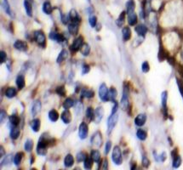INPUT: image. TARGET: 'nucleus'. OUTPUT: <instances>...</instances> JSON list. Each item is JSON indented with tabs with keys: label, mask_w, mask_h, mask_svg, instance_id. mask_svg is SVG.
Returning a JSON list of instances; mask_svg holds the SVG:
<instances>
[{
	"label": "nucleus",
	"mask_w": 183,
	"mask_h": 170,
	"mask_svg": "<svg viewBox=\"0 0 183 170\" xmlns=\"http://www.w3.org/2000/svg\"><path fill=\"white\" fill-rule=\"evenodd\" d=\"M24 8L26 10V15L28 16H32V2L29 0H24Z\"/></svg>",
	"instance_id": "obj_24"
},
{
	"label": "nucleus",
	"mask_w": 183,
	"mask_h": 170,
	"mask_svg": "<svg viewBox=\"0 0 183 170\" xmlns=\"http://www.w3.org/2000/svg\"><path fill=\"white\" fill-rule=\"evenodd\" d=\"M142 165L145 168H148L149 165H150V161H149V159L146 156L142 157Z\"/></svg>",
	"instance_id": "obj_54"
},
{
	"label": "nucleus",
	"mask_w": 183,
	"mask_h": 170,
	"mask_svg": "<svg viewBox=\"0 0 183 170\" xmlns=\"http://www.w3.org/2000/svg\"><path fill=\"white\" fill-rule=\"evenodd\" d=\"M90 71V67L88 64H84L82 67V74L85 75V74L89 73Z\"/></svg>",
	"instance_id": "obj_53"
},
{
	"label": "nucleus",
	"mask_w": 183,
	"mask_h": 170,
	"mask_svg": "<svg viewBox=\"0 0 183 170\" xmlns=\"http://www.w3.org/2000/svg\"><path fill=\"white\" fill-rule=\"evenodd\" d=\"M40 125H41V122H40V120L39 118L33 119L32 122H31V127H32V129L34 132L39 131Z\"/></svg>",
	"instance_id": "obj_33"
},
{
	"label": "nucleus",
	"mask_w": 183,
	"mask_h": 170,
	"mask_svg": "<svg viewBox=\"0 0 183 170\" xmlns=\"http://www.w3.org/2000/svg\"><path fill=\"white\" fill-rule=\"evenodd\" d=\"M99 97L102 101H109V90L106 84H101L99 88Z\"/></svg>",
	"instance_id": "obj_5"
},
{
	"label": "nucleus",
	"mask_w": 183,
	"mask_h": 170,
	"mask_svg": "<svg viewBox=\"0 0 183 170\" xmlns=\"http://www.w3.org/2000/svg\"><path fill=\"white\" fill-rule=\"evenodd\" d=\"M112 160L116 165H121L123 163V156L121 149L119 145L114 146L113 150V154H112Z\"/></svg>",
	"instance_id": "obj_2"
},
{
	"label": "nucleus",
	"mask_w": 183,
	"mask_h": 170,
	"mask_svg": "<svg viewBox=\"0 0 183 170\" xmlns=\"http://www.w3.org/2000/svg\"><path fill=\"white\" fill-rule=\"evenodd\" d=\"M88 1H89V2H90V1H91V0H88Z\"/></svg>",
	"instance_id": "obj_63"
},
{
	"label": "nucleus",
	"mask_w": 183,
	"mask_h": 170,
	"mask_svg": "<svg viewBox=\"0 0 183 170\" xmlns=\"http://www.w3.org/2000/svg\"><path fill=\"white\" fill-rule=\"evenodd\" d=\"M29 1H31V2H32V0H29Z\"/></svg>",
	"instance_id": "obj_64"
},
{
	"label": "nucleus",
	"mask_w": 183,
	"mask_h": 170,
	"mask_svg": "<svg viewBox=\"0 0 183 170\" xmlns=\"http://www.w3.org/2000/svg\"><path fill=\"white\" fill-rule=\"evenodd\" d=\"M153 156H154V159L156 162L157 163H159V162H162V163H164V161L166 160V158H167V155L165 152H162L160 155H157V152L156 151H153Z\"/></svg>",
	"instance_id": "obj_31"
},
{
	"label": "nucleus",
	"mask_w": 183,
	"mask_h": 170,
	"mask_svg": "<svg viewBox=\"0 0 183 170\" xmlns=\"http://www.w3.org/2000/svg\"><path fill=\"white\" fill-rule=\"evenodd\" d=\"M49 39L51 40H55L57 43H64L66 41V38L63 34H60L55 32H51L49 33Z\"/></svg>",
	"instance_id": "obj_12"
},
{
	"label": "nucleus",
	"mask_w": 183,
	"mask_h": 170,
	"mask_svg": "<svg viewBox=\"0 0 183 170\" xmlns=\"http://www.w3.org/2000/svg\"><path fill=\"white\" fill-rule=\"evenodd\" d=\"M43 11L44 13L46 15H51L53 12V7H52L51 3H49V1H45L44 4H43Z\"/></svg>",
	"instance_id": "obj_22"
},
{
	"label": "nucleus",
	"mask_w": 183,
	"mask_h": 170,
	"mask_svg": "<svg viewBox=\"0 0 183 170\" xmlns=\"http://www.w3.org/2000/svg\"><path fill=\"white\" fill-rule=\"evenodd\" d=\"M125 16H126V12L125 11H123L122 13L119 15V18H118L117 21H116V23H117V25H118L119 27H121V26H123V24H124V21H125Z\"/></svg>",
	"instance_id": "obj_40"
},
{
	"label": "nucleus",
	"mask_w": 183,
	"mask_h": 170,
	"mask_svg": "<svg viewBox=\"0 0 183 170\" xmlns=\"http://www.w3.org/2000/svg\"><path fill=\"white\" fill-rule=\"evenodd\" d=\"M16 85H17V88L19 89L20 90H22L23 88L25 87V77H23L22 75H19L18 77H16Z\"/></svg>",
	"instance_id": "obj_27"
},
{
	"label": "nucleus",
	"mask_w": 183,
	"mask_h": 170,
	"mask_svg": "<svg viewBox=\"0 0 183 170\" xmlns=\"http://www.w3.org/2000/svg\"><path fill=\"white\" fill-rule=\"evenodd\" d=\"M93 159L91 158V157H88L85 159L84 163V167L85 169H91L92 168V166H93Z\"/></svg>",
	"instance_id": "obj_45"
},
{
	"label": "nucleus",
	"mask_w": 183,
	"mask_h": 170,
	"mask_svg": "<svg viewBox=\"0 0 183 170\" xmlns=\"http://www.w3.org/2000/svg\"><path fill=\"white\" fill-rule=\"evenodd\" d=\"M128 15V22L129 24V26H135L137 23V21H138V18H137V16L135 12H132V13L127 14Z\"/></svg>",
	"instance_id": "obj_23"
},
{
	"label": "nucleus",
	"mask_w": 183,
	"mask_h": 170,
	"mask_svg": "<svg viewBox=\"0 0 183 170\" xmlns=\"http://www.w3.org/2000/svg\"><path fill=\"white\" fill-rule=\"evenodd\" d=\"M181 164V158L179 155L177 154L173 157V168H178Z\"/></svg>",
	"instance_id": "obj_44"
},
{
	"label": "nucleus",
	"mask_w": 183,
	"mask_h": 170,
	"mask_svg": "<svg viewBox=\"0 0 183 170\" xmlns=\"http://www.w3.org/2000/svg\"><path fill=\"white\" fill-rule=\"evenodd\" d=\"M41 101L38 99V100H36L35 102L33 103V105H32V114L33 117H35L37 116V114L40 112V110H41Z\"/></svg>",
	"instance_id": "obj_18"
},
{
	"label": "nucleus",
	"mask_w": 183,
	"mask_h": 170,
	"mask_svg": "<svg viewBox=\"0 0 183 170\" xmlns=\"http://www.w3.org/2000/svg\"><path fill=\"white\" fill-rule=\"evenodd\" d=\"M129 88L127 85L124 86V90H123V96L120 101V106L124 111H125L129 108Z\"/></svg>",
	"instance_id": "obj_3"
},
{
	"label": "nucleus",
	"mask_w": 183,
	"mask_h": 170,
	"mask_svg": "<svg viewBox=\"0 0 183 170\" xmlns=\"http://www.w3.org/2000/svg\"><path fill=\"white\" fill-rule=\"evenodd\" d=\"M62 106L64 107V109H70L71 107H73L74 106V100L70 97H68V98L65 99Z\"/></svg>",
	"instance_id": "obj_41"
},
{
	"label": "nucleus",
	"mask_w": 183,
	"mask_h": 170,
	"mask_svg": "<svg viewBox=\"0 0 183 170\" xmlns=\"http://www.w3.org/2000/svg\"><path fill=\"white\" fill-rule=\"evenodd\" d=\"M90 157L93 159L94 162L100 163V161H101V153H100L99 151H97V150H92L91 152H90Z\"/></svg>",
	"instance_id": "obj_36"
},
{
	"label": "nucleus",
	"mask_w": 183,
	"mask_h": 170,
	"mask_svg": "<svg viewBox=\"0 0 183 170\" xmlns=\"http://www.w3.org/2000/svg\"><path fill=\"white\" fill-rule=\"evenodd\" d=\"M146 121H147V115L144 113H141L136 116V117L135 118V124L138 127H141L146 123Z\"/></svg>",
	"instance_id": "obj_14"
},
{
	"label": "nucleus",
	"mask_w": 183,
	"mask_h": 170,
	"mask_svg": "<svg viewBox=\"0 0 183 170\" xmlns=\"http://www.w3.org/2000/svg\"><path fill=\"white\" fill-rule=\"evenodd\" d=\"M55 92L58 95L61 97H64L66 95V90H65L64 86H58L55 90Z\"/></svg>",
	"instance_id": "obj_49"
},
{
	"label": "nucleus",
	"mask_w": 183,
	"mask_h": 170,
	"mask_svg": "<svg viewBox=\"0 0 183 170\" xmlns=\"http://www.w3.org/2000/svg\"><path fill=\"white\" fill-rule=\"evenodd\" d=\"M14 47L16 49L21 52H26L28 50V45L25 41H22V40H16L14 44Z\"/></svg>",
	"instance_id": "obj_10"
},
{
	"label": "nucleus",
	"mask_w": 183,
	"mask_h": 170,
	"mask_svg": "<svg viewBox=\"0 0 183 170\" xmlns=\"http://www.w3.org/2000/svg\"><path fill=\"white\" fill-rule=\"evenodd\" d=\"M111 148H112V142L108 140V141L106 143V145H105V154L107 155L111 151Z\"/></svg>",
	"instance_id": "obj_52"
},
{
	"label": "nucleus",
	"mask_w": 183,
	"mask_h": 170,
	"mask_svg": "<svg viewBox=\"0 0 183 170\" xmlns=\"http://www.w3.org/2000/svg\"><path fill=\"white\" fill-rule=\"evenodd\" d=\"M68 16H69V18H70V20L73 22L80 23L81 18L80 16H79V15H78V13L76 11V10H74V9L71 10Z\"/></svg>",
	"instance_id": "obj_16"
},
{
	"label": "nucleus",
	"mask_w": 183,
	"mask_h": 170,
	"mask_svg": "<svg viewBox=\"0 0 183 170\" xmlns=\"http://www.w3.org/2000/svg\"><path fill=\"white\" fill-rule=\"evenodd\" d=\"M5 156V150H4V148H3V145H1L0 146V157L2 158Z\"/></svg>",
	"instance_id": "obj_59"
},
{
	"label": "nucleus",
	"mask_w": 183,
	"mask_h": 170,
	"mask_svg": "<svg viewBox=\"0 0 183 170\" xmlns=\"http://www.w3.org/2000/svg\"><path fill=\"white\" fill-rule=\"evenodd\" d=\"M10 123L13 127H17L20 123L19 117L16 114H12L11 116H10Z\"/></svg>",
	"instance_id": "obj_35"
},
{
	"label": "nucleus",
	"mask_w": 183,
	"mask_h": 170,
	"mask_svg": "<svg viewBox=\"0 0 183 170\" xmlns=\"http://www.w3.org/2000/svg\"><path fill=\"white\" fill-rule=\"evenodd\" d=\"M135 32L138 34V36L140 37H145V35L147 34L148 32V27L143 25V24H140L138 26H135Z\"/></svg>",
	"instance_id": "obj_17"
},
{
	"label": "nucleus",
	"mask_w": 183,
	"mask_h": 170,
	"mask_svg": "<svg viewBox=\"0 0 183 170\" xmlns=\"http://www.w3.org/2000/svg\"><path fill=\"white\" fill-rule=\"evenodd\" d=\"M33 148V140L31 139H27L24 143V149L27 152H31Z\"/></svg>",
	"instance_id": "obj_38"
},
{
	"label": "nucleus",
	"mask_w": 183,
	"mask_h": 170,
	"mask_svg": "<svg viewBox=\"0 0 183 170\" xmlns=\"http://www.w3.org/2000/svg\"><path fill=\"white\" fill-rule=\"evenodd\" d=\"M84 44V38L80 36L77 39H75L73 43V44L71 45V50L73 52H77L78 50H80L82 45Z\"/></svg>",
	"instance_id": "obj_8"
},
{
	"label": "nucleus",
	"mask_w": 183,
	"mask_h": 170,
	"mask_svg": "<svg viewBox=\"0 0 183 170\" xmlns=\"http://www.w3.org/2000/svg\"><path fill=\"white\" fill-rule=\"evenodd\" d=\"M177 84H178V86H179V89H180L181 94V95L183 97V84L181 83V81L177 80Z\"/></svg>",
	"instance_id": "obj_60"
},
{
	"label": "nucleus",
	"mask_w": 183,
	"mask_h": 170,
	"mask_svg": "<svg viewBox=\"0 0 183 170\" xmlns=\"http://www.w3.org/2000/svg\"><path fill=\"white\" fill-rule=\"evenodd\" d=\"M114 105H113V109H112V113H111V114H115V113H117V112H118V109H119V104H118V102L117 101H114Z\"/></svg>",
	"instance_id": "obj_58"
},
{
	"label": "nucleus",
	"mask_w": 183,
	"mask_h": 170,
	"mask_svg": "<svg viewBox=\"0 0 183 170\" xmlns=\"http://www.w3.org/2000/svg\"><path fill=\"white\" fill-rule=\"evenodd\" d=\"M107 168H108V161H107V159H104V160H103L102 168L103 169H106Z\"/></svg>",
	"instance_id": "obj_61"
},
{
	"label": "nucleus",
	"mask_w": 183,
	"mask_h": 170,
	"mask_svg": "<svg viewBox=\"0 0 183 170\" xmlns=\"http://www.w3.org/2000/svg\"><path fill=\"white\" fill-rule=\"evenodd\" d=\"M136 136H137V138L140 140H145L147 137H148V133L143 130V129H138L137 132H136Z\"/></svg>",
	"instance_id": "obj_42"
},
{
	"label": "nucleus",
	"mask_w": 183,
	"mask_h": 170,
	"mask_svg": "<svg viewBox=\"0 0 183 170\" xmlns=\"http://www.w3.org/2000/svg\"><path fill=\"white\" fill-rule=\"evenodd\" d=\"M16 94H17V90H16V88H14V87H9L6 90L5 95H6L7 98L12 99V98L16 96Z\"/></svg>",
	"instance_id": "obj_28"
},
{
	"label": "nucleus",
	"mask_w": 183,
	"mask_h": 170,
	"mask_svg": "<svg viewBox=\"0 0 183 170\" xmlns=\"http://www.w3.org/2000/svg\"><path fill=\"white\" fill-rule=\"evenodd\" d=\"M95 28H96V30L97 32H99L100 30L101 29V24H96V26H95Z\"/></svg>",
	"instance_id": "obj_62"
},
{
	"label": "nucleus",
	"mask_w": 183,
	"mask_h": 170,
	"mask_svg": "<svg viewBox=\"0 0 183 170\" xmlns=\"http://www.w3.org/2000/svg\"><path fill=\"white\" fill-rule=\"evenodd\" d=\"M135 3L134 0H128L126 3V13L129 14L132 12H135Z\"/></svg>",
	"instance_id": "obj_25"
},
{
	"label": "nucleus",
	"mask_w": 183,
	"mask_h": 170,
	"mask_svg": "<svg viewBox=\"0 0 183 170\" xmlns=\"http://www.w3.org/2000/svg\"><path fill=\"white\" fill-rule=\"evenodd\" d=\"M61 118L65 124H69L72 121V114L68 109H65L61 115Z\"/></svg>",
	"instance_id": "obj_13"
},
{
	"label": "nucleus",
	"mask_w": 183,
	"mask_h": 170,
	"mask_svg": "<svg viewBox=\"0 0 183 170\" xmlns=\"http://www.w3.org/2000/svg\"><path fill=\"white\" fill-rule=\"evenodd\" d=\"M7 117V113L5 111L3 110H1V117H0V121H1V123H3L5 122Z\"/></svg>",
	"instance_id": "obj_55"
},
{
	"label": "nucleus",
	"mask_w": 183,
	"mask_h": 170,
	"mask_svg": "<svg viewBox=\"0 0 183 170\" xmlns=\"http://www.w3.org/2000/svg\"><path fill=\"white\" fill-rule=\"evenodd\" d=\"M89 23L91 27L95 28V26H96L97 24V17L94 15H90V18H89Z\"/></svg>",
	"instance_id": "obj_48"
},
{
	"label": "nucleus",
	"mask_w": 183,
	"mask_h": 170,
	"mask_svg": "<svg viewBox=\"0 0 183 170\" xmlns=\"http://www.w3.org/2000/svg\"><path fill=\"white\" fill-rule=\"evenodd\" d=\"M119 120V115L115 113V114H111L108 119H107V134L110 135L112 131H113L114 128H115L116 124Z\"/></svg>",
	"instance_id": "obj_4"
},
{
	"label": "nucleus",
	"mask_w": 183,
	"mask_h": 170,
	"mask_svg": "<svg viewBox=\"0 0 183 170\" xmlns=\"http://www.w3.org/2000/svg\"><path fill=\"white\" fill-rule=\"evenodd\" d=\"M74 164V158L73 156L71 154H68L64 158V165L65 167L71 168L73 166Z\"/></svg>",
	"instance_id": "obj_21"
},
{
	"label": "nucleus",
	"mask_w": 183,
	"mask_h": 170,
	"mask_svg": "<svg viewBox=\"0 0 183 170\" xmlns=\"http://www.w3.org/2000/svg\"><path fill=\"white\" fill-rule=\"evenodd\" d=\"M118 96V91L115 88H111L109 90V99L110 101H116V98Z\"/></svg>",
	"instance_id": "obj_43"
},
{
	"label": "nucleus",
	"mask_w": 183,
	"mask_h": 170,
	"mask_svg": "<svg viewBox=\"0 0 183 170\" xmlns=\"http://www.w3.org/2000/svg\"><path fill=\"white\" fill-rule=\"evenodd\" d=\"M80 52L82 55L84 56H88L90 53V46L88 44H84L82 45V47L80 48Z\"/></svg>",
	"instance_id": "obj_39"
},
{
	"label": "nucleus",
	"mask_w": 183,
	"mask_h": 170,
	"mask_svg": "<svg viewBox=\"0 0 183 170\" xmlns=\"http://www.w3.org/2000/svg\"><path fill=\"white\" fill-rule=\"evenodd\" d=\"M81 96L83 98H87V99H90L95 96V92L91 90H83L81 92Z\"/></svg>",
	"instance_id": "obj_32"
},
{
	"label": "nucleus",
	"mask_w": 183,
	"mask_h": 170,
	"mask_svg": "<svg viewBox=\"0 0 183 170\" xmlns=\"http://www.w3.org/2000/svg\"><path fill=\"white\" fill-rule=\"evenodd\" d=\"M23 157H24V153H23V152H18V153H16V154L15 155V157H14L13 159L14 164L16 165V166L20 165L21 163V161H22Z\"/></svg>",
	"instance_id": "obj_37"
},
{
	"label": "nucleus",
	"mask_w": 183,
	"mask_h": 170,
	"mask_svg": "<svg viewBox=\"0 0 183 170\" xmlns=\"http://www.w3.org/2000/svg\"><path fill=\"white\" fill-rule=\"evenodd\" d=\"M87 157H88V155L87 153L84 152V151H80V152H78L77 154V163H82V162H84L85 159H86Z\"/></svg>",
	"instance_id": "obj_47"
},
{
	"label": "nucleus",
	"mask_w": 183,
	"mask_h": 170,
	"mask_svg": "<svg viewBox=\"0 0 183 170\" xmlns=\"http://www.w3.org/2000/svg\"><path fill=\"white\" fill-rule=\"evenodd\" d=\"M103 116H104V110H103V107H101V106L97 107L96 109L95 110V118H94L95 122H96V123H100L101 121L102 120Z\"/></svg>",
	"instance_id": "obj_11"
},
{
	"label": "nucleus",
	"mask_w": 183,
	"mask_h": 170,
	"mask_svg": "<svg viewBox=\"0 0 183 170\" xmlns=\"http://www.w3.org/2000/svg\"><path fill=\"white\" fill-rule=\"evenodd\" d=\"M122 35L124 41H128L131 39V30L129 26H124L122 29Z\"/></svg>",
	"instance_id": "obj_20"
},
{
	"label": "nucleus",
	"mask_w": 183,
	"mask_h": 170,
	"mask_svg": "<svg viewBox=\"0 0 183 170\" xmlns=\"http://www.w3.org/2000/svg\"><path fill=\"white\" fill-rule=\"evenodd\" d=\"M10 138L12 140H17L20 136V129L17 127H13L10 128Z\"/></svg>",
	"instance_id": "obj_29"
},
{
	"label": "nucleus",
	"mask_w": 183,
	"mask_h": 170,
	"mask_svg": "<svg viewBox=\"0 0 183 170\" xmlns=\"http://www.w3.org/2000/svg\"><path fill=\"white\" fill-rule=\"evenodd\" d=\"M0 55H1V64H3V63H4V62H6L7 61L6 52H4L2 50L1 53H0Z\"/></svg>",
	"instance_id": "obj_56"
},
{
	"label": "nucleus",
	"mask_w": 183,
	"mask_h": 170,
	"mask_svg": "<svg viewBox=\"0 0 183 170\" xmlns=\"http://www.w3.org/2000/svg\"><path fill=\"white\" fill-rule=\"evenodd\" d=\"M69 16H67V15H62L61 16V22L63 23V24H68V21H69Z\"/></svg>",
	"instance_id": "obj_57"
},
{
	"label": "nucleus",
	"mask_w": 183,
	"mask_h": 170,
	"mask_svg": "<svg viewBox=\"0 0 183 170\" xmlns=\"http://www.w3.org/2000/svg\"><path fill=\"white\" fill-rule=\"evenodd\" d=\"M68 53L67 51V49H62L61 52H60V54L58 55L57 59H56V62L57 63H61V62H63V61L68 58Z\"/></svg>",
	"instance_id": "obj_30"
},
{
	"label": "nucleus",
	"mask_w": 183,
	"mask_h": 170,
	"mask_svg": "<svg viewBox=\"0 0 183 170\" xmlns=\"http://www.w3.org/2000/svg\"><path fill=\"white\" fill-rule=\"evenodd\" d=\"M91 144L96 145L97 147L101 146V144H102V137H101V132L97 131L95 133V135H93L92 138H91Z\"/></svg>",
	"instance_id": "obj_9"
},
{
	"label": "nucleus",
	"mask_w": 183,
	"mask_h": 170,
	"mask_svg": "<svg viewBox=\"0 0 183 170\" xmlns=\"http://www.w3.org/2000/svg\"><path fill=\"white\" fill-rule=\"evenodd\" d=\"M79 30V23L78 22H72L68 25V32H70L72 35H77Z\"/></svg>",
	"instance_id": "obj_15"
},
{
	"label": "nucleus",
	"mask_w": 183,
	"mask_h": 170,
	"mask_svg": "<svg viewBox=\"0 0 183 170\" xmlns=\"http://www.w3.org/2000/svg\"><path fill=\"white\" fill-rule=\"evenodd\" d=\"M11 162H12V156H11V155H8L7 157H5L4 160L2 161V164H1V166H3V165H4V164L11 163Z\"/></svg>",
	"instance_id": "obj_51"
},
{
	"label": "nucleus",
	"mask_w": 183,
	"mask_h": 170,
	"mask_svg": "<svg viewBox=\"0 0 183 170\" xmlns=\"http://www.w3.org/2000/svg\"><path fill=\"white\" fill-rule=\"evenodd\" d=\"M86 117L90 121H94L95 118V111L92 107H88L86 110Z\"/></svg>",
	"instance_id": "obj_46"
},
{
	"label": "nucleus",
	"mask_w": 183,
	"mask_h": 170,
	"mask_svg": "<svg viewBox=\"0 0 183 170\" xmlns=\"http://www.w3.org/2000/svg\"><path fill=\"white\" fill-rule=\"evenodd\" d=\"M1 6L3 8V10H4V12L9 15V16H12V11H11V9H10V5L9 3V1L8 0H1Z\"/></svg>",
	"instance_id": "obj_19"
},
{
	"label": "nucleus",
	"mask_w": 183,
	"mask_h": 170,
	"mask_svg": "<svg viewBox=\"0 0 183 170\" xmlns=\"http://www.w3.org/2000/svg\"><path fill=\"white\" fill-rule=\"evenodd\" d=\"M150 70V66L148 61H144L142 65H141V71H143L144 73H147Z\"/></svg>",
	"instance_id": "obj_50"
},
{
	"label": "nucleus",
	"mask_w": 183,
	"mask_h": 170,
	"mask_svg": "<svg viewBox=\"0 0 183 170\" xmlns=\"http://www.w3.org/2000/svg\"><path fill=\"white\" fill-rule=\"evenodd\" d=\"M59 113L55 109H52L49 111V119L53 122H55L57 121L58 119H59Z\"/></svg>",
	"instance_id": "obj_26"
},
{
	"label": "nucleus",
	"mask_w": 183,
	"mask_h": 170,
	"mask_svg": "<svg viewBox=\"0 0 183 170\" xmlns=\"http://www.w3.org/2000/svg\"><path fill=\"white\" fill-rule=\"evenodd\" d=\"M33 37H34L36 42L38 43L40 46H42L43 48H45V45H46V38H45V33L40 30L35 31L33 33Z\"/></svg>",
	"instance_id": "obj_6"
},
{
	"label": "nucleus",
	"mask_w": 183,
	"mask_h": 170,
	"mask_svg": "<svg viewBox=\"0 0 183 170\" xmlns=\"http://www.w3.org/2000/svg\"><path fill=\"white\" fill-rule=\"evenodd\" d=\"M53 140H54L53 139L46 137L45 134L41 135L37 145V153L39 156H45L47 154V147L50 145V143L53 142Z\"/></svg>",
	"instance_id": "obj_1"
},
{
	"label": "nucleus",
	"mask_w": 183,
	"mask_h": 170,
	"mask_svg": "<svg viewBox=\"0 0 183 170\" xmlns=\"http://www.w3.org/2000/svg\"><path fill=\"white\" fill-rule=\"evenodd\" d=\"M167 99H168V93L167 91H164L161 94V101H162V106L164 108V112L167 110Z\"/></svg>",
	"instance_id": "obj_34"
},
{
	"label": "nucleus",
	"mask_w": 183,
	"mask_h": 170,
	"mask_svg": "<svg viewBox=\"0 0 183 170\" xmlns=\"http://www.w3.org/2000/svg\"><path fill=\"white\" fill-rule=\"evenodd\" d=\"M89 133V127L85 122H82L78 127V136L81 140H84L87 138Z\"/></svg>",
	"instance_id": "obj_7"
}]
</instances>
